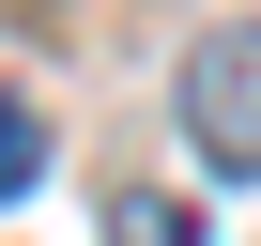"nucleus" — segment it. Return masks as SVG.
Listing matches in <instances>:
<instances>
[{
    "mask_svg": "<svg viewBox=\"0 0 261 246\" xmlns=\"http://www.w3.org/2000/svg\"><path fill=\"white\" fill-rule=\"evenodd\" d=\"M185 139L230 185H261V31H200L185 46Z\"/></svg>",
    "mask_w": 261,
    "mask_h": 246,
    "instance_id": "nucleus-1",
    "label": "nucleus"
},
{
    "mask_svg": "<svg viewBox=\"0 0 261 246\" xmlns=\"http://www.w3.org/2000/svg\"><path fill=\"white\" fill-rule=\"evenodd\" d=\"M46 185V123H31V92H0V200H31Z\"/></svg>",
    "mask_w": 261,
    "mask_h": 246,
    "instance_id": "nucleus-2",
    "label": "nucleus"
},
{
    "mask_svg": "<svg viewBox=\"0 0 261 246\" xmlns=\"http://www.w3.org/2000/svg\"><path fill=\"white\" fill-rule=\"evenodd\" d=\"M108 246H200V215H185V200H154V185H123V215H108Z\"/></svg>",
    "mask_w": 261,
    "mask_h": 246,
    "instance_id": "nucleus-3",
    "label": "nucleus"
}]
</instances>
